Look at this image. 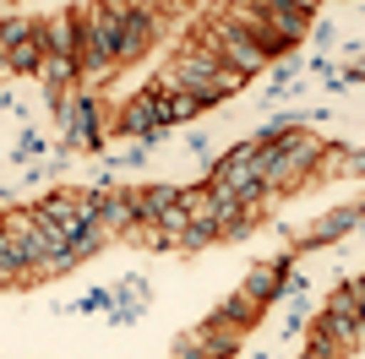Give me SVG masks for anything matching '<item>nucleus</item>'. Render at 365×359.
Listing matches in <instances>:
<instances>
[{"instance_id":"1","label":"nucleus","mask_w":365,"mask_h":359,"mask_svg":"<svg viewBox=\"0 0 365 359\" xmlns=\"http://www.w3.org/2000/svg\"><path fill=\"white\" fill-rule=\"evenodd\" d=\"M55 115H61V136L66 147H82V152H98L109 136V120H104V104H98V93L93 88H66L55 98Z\"/></svg>"},{"instance_id":"2","label":"nucleus","mask_w":365,"mask_h":359,"mask_svg":"<svg viewBox=\"0 0 365 359\" xmlns=\"http://www.w3.org/2000/svg\"><path fill=\"white\" fill-rule=\"evenodd\" d=\"M202 28H207V38L218 44V60H224V66H229L235 76H245V82H251V76H262V71H267V55L257 49V38H251V33H240V28H235V22H229L224 11H213L207 22H202Z\"/></svg>"},{"instance_id":"3","label":"nucleus","mask_w":365,"mask_h":359,"mask_svg":"<svg viewBox=\"0 0 365 359\" xmlns=\"http://www.w3.org/2000/svg\"><path fill=\"white\" fill-rule=\"evenodd\" d=\"M109 131H115V136H137V142H158V136L169 131L164 120H158V93H153V88L131 93V98L109 115Z\"/></svg>"},{"instance_id":"4","label":"nucleus","mask_w":365,"mask_h":359,"mask_svg":"<svg viewBox=\"0 0 365 359\" xmlns=\"http://www.w3.org/2000/svg\"><path fill=\"white\" fill-rule=\"evenodd\" d=\"M137 224H142V218H137V185L115 180L109 191H98V229H104L109 239H125Z\"/></svg>"},{"instance_id":"5","label":"nucleus","mask_w":365,"mask_h":359,"mask_svg":"<svg viewBox=\"0 0 365 359\" xmlns=\"http://www.w3.org/2000/svg\"><path fill=\"white\" fill-rule=\"evenodd\" d=\"M354 229H360V202L327 212V218H317V224H305V229H289V245L294 251H317V245H333V239L354 234Z\"/></svg>"},{"instance_id":"6","label":"nucleus","mask_w":365,"mask_h":359,"mask_svg":"<svg viewBox=\"0 0 365 359\" xmlns=\"http://www.w3.org/2000/svg\"><path fill=\"white\" fill-rule=\"evenodd\" d=\"M262 22H267V33H273L284 49H294L305 33H311L317 11H300V6H289V0H262Z\"/></svg>"},{"instance_id":"7","label":"nucleus","mask_w":365,"mask_h":359,"mask_svg":"<svg viewBox=\"0 0 365 359\" xmlns=\"http://www.w3.org/2000/svg\"><path fill=\"white\" fill-rule=\"evenodd\" d=\"M240 288L257 299V305H273V299L289 288V261H262V267H251Z\"/></svg>"},{"instance_id":"8","label":"nucleus","mask_w":365,"mask_h":359,"mask_svg":"<svg viewBox=\"0 0 365 359\" xmlns=\"http://www.w3.org/2000/svg\"><path fill=\"white\" fill-rule=\"evenodd\" d=\"M49 60V44H44V22L28 33V38H16L11 49H6V66H11V76H38Z\"/></svg>"},{"instance_id":"9","label":"nucleus","mask_w":365,"mask_h":359,"mask_svg":"<svg viewBox=\"0 0 365 359\" xmlns=\"http://www.w3.org/2000/svg\"><path fill=\"white\" fill-rule=\"evenodd\" d=\"M153 93H158V120L164 125H185V120L202 115V98L185 88H164V82H153Z\"/></svg>"},{"instance_id":"10","label":"nucleus","mask_w":365,"mask_h":359,"mask_svg":"<svg viewBox=\"0 0 365 359\" xmlns=\"http://www.w3.org/2000/svg\"><path fill=\"white\" fill-rule=\"evenodd\" d=\"M257 316H262V305H257L251 294H245V288H235V294H229L224 305L213 311V321H218V327H235V332H245L251 321H257Z\"/></svg>"},{"instance_id":"11","label":"nucleus","mask_w":365,"mask_h":359,"mask_svg":"<svg viewBox=\"0 0 365 359\" xmlns=\"http://www.w3.org/2000/svg\"><path fill=\"white\" fill-rule=\"evenodd\" d=\"M44 44H49V55H71L76 60V11L49 16L44 22Z\"/></svg>"},{"instance_id":"12","label":"nucleus","mask_w":365,"mask_h":359,"mask_svg":"<svg viewBox=\"0 0 365 359\" xmlns=\"http://www.w3.org/2000/svg\"><path fill=\"white\" fill-rule=\"evenodd\" d=\"M207 245H218V224H213V218H191L175 251H191V256H197V251H207Z\"/></svg>"},{"instance_id":"13","label":"nucleus","mask_w":365,"mask_h":359,"mask_svg":"<svg viewBox=\"0 0 365 359\" xmlns=\"http://www.w3.org/2000/svg\"><path fill=\"white\" fill-rule=\"evenodd\" d=\"M104 245H109V234H104V229H98V224H88V229H82V234L71 239V256H76V261H88V256H98V251H104Z\"/></svg>"},{"instance_id":"14","label":"nucleus","mask_w":365,"mask_h":359,"mask_svg":"<svg viewBox=\"0 0 365 359\" xmlns=\"http://www.w3.org/2000/svg\"><path fill=\"white\" fill-rule=\"evenodd\" d=\"M180 207H185V218H213V191L191 185V191H180Z\"/></svg>"},{"instance_id":"15","label":"nucleus","mask_w":365,"mask_h":359,"mask_svg":"<svg viewBox=\"0 0 365 359\" xmlns=\"http://www.w3.org/2000/svg\"><path fill=\"white\" fill-rule=\"evenodd\" d=\"M142 6H153V11H175V6H185V0H142Z\"/></svg>"},{"instance_id":"16","label":"nucleus","mask_w":365,"mask_h":359,"mask_svg":"<svg viewBox=\"0 0 365 359\" xmlns=\"http://www.w3.org/2000/svg\"><path fill=\"white\" fill-rule=\"evenodd\" d=\"M6 76H11V66H6V49H0V82H6Z\"/></svg>"}]
</instances>
